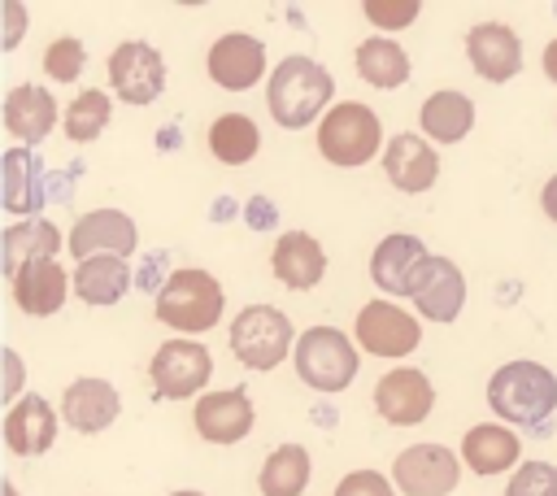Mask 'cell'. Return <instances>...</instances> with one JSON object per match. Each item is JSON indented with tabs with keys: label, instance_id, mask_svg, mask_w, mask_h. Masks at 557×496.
<instances>
[{
	"label": "cell",
	"instance_id": "4fadbf2b",
	"mask_svg": "<svg viewBox=\"0 0 557 496\" xmlns=\"http://www.w3.org/2000/svg\"><path fill=\"white\" fill-rule=\"evenodd\" d=\"M257 422V405L244 387H222V392H205L191 405V426L200 439L209 444H239Z\"/></svg>",
	"mask_w": 557,
	"mask_h": 496
},
{
	"label": "cell",
	"instance_id": "603a6c76",
	"mask_svg": "<svg viewBox=\"0 0 557 496\" xmlns=\"http://www.w3.org/2000/svg\"><path fill=\"white\" fill-rule=\"evenodd\" d=\"M52 439H57V409L39 392H30L17 405H9V413H4V444H9L13 457H39V452L52 448Z\"/></svg>",
	"mask_w": 557,
	"mask_h": 496
},
{
	"label": "cell",
	"instance_id": "9a60e30c",
	"mask_svg": "<svg viewBox=\"0 0 557 496\" xmlns=\"http://www.w3.org/2000/svg\"><path fill=\"white\" fill-rule=\"evenodd\" d=\"M426 257L431 252H426V244L418 235L392 231L370 252V278H374V287L383 296H409L413 283H418V274H422V265H426Z\"/></svg>",
	"mask_w": 557,
	"mask_h": 496
},
{
	"label": "cell",
	"instance_id": "f1b7e54d",
	"mask_svg": "<svg viewBox=\"0 0 557 496\" xmlns=\"http://www.w3.org/2000/svg\"><path fill=\"white\" fill-rule=\"evenodd\" d=\"M131 287L126 257H91L74 265V296L83 305H117Z\"/></svg>",
	"mask_w": 557,
	"mask_h": 496
},
{
	"label": "cell",
	"instance_id": "4316f807",
	"mask_svg": "<svg viewBox=\"0 0 557 496\" xmlns=\"http://www.w3.org/2000/svg\"><path fill=\"white\" fill-rule=\"evenodd\" d=\"M61 231L48 222V218H22L13 226H4V244H0V261H4V274L13 278L22 265L30 261H57V248H61Z\"/></svg>",
	"mask_w": 557,
	"mask_h": 496
},
{
	"label": "cell",
	"instance_id": "9c48e42d",
	"mask_svg": "<svg viewBox=\"0 0 557 496\" xmlns=\"http://www.w3.org/2000/svg\"><path fill=\"white\" fill-rule=\"evenodd\" d=\"M392 483L405 496H448L461 483V457L448 444H409L392 461Z\"/></svg>",
	"mask_w": 557,
	"mask_h": 496
},
{
	"label": "cell",
	"instance_id": "8fae6325",
	"mask_svg": "<svg viewBox=\"0 0 557 496\" xmlns=\"http://www.w3.org/2000/svg\"><path fill=\"white\" fill-rule=\"evenodd\" d=\"M109 87L126 104H152L165 91V61L144 39H122L109 52Z\"/></svg>",
	"mask_w": 557,
	"mask_h": 496
},
{
	"label": "cell",
	"instance_id": "f546056e",
	"mask_svg": "<svg viewBox=\"0 0 557 496\" xmlns=\"http://www.w3.org/2000/svg\"><path fill=\"white\" fill-rule=\"evenodd\" d=\"M309 474H313L309 448L305 444H278L265 452L257 487H261V496H300L309 487Z\"/></svg>",
	"mask_w": 557,
	"mask_h": 496
},
{
	"label": "cell",
	"instance_id": "5b68a950",
	"mask_svg": "<svg viewBox=\"0 0 557 496\" xmlns=\"http://www.w3.org/2000/svg\"><path fill=\"white\" fill-rule=\"evenodd\" d=\"M292 365L300 374L305 387L313 392H344L357 370H361V357H357V339H348L339 326H309L300 331L296 339V352H292Z\"/></svg>",
	"mask_w": 557,
	"mask_h": 496
},
{
	"label": "cell",
	"instance_id": "83f0119b",
	"mask_svg": "<svg viewBox=\"0 0 557 496\" xmlns=\"http://www.w3.org/2000/svg\"><path fill=\"white\" fill-rule=\"evenodd\" d=\"M352 65H357V74H361L370 87H379V91H396V87L409 83V52H405L396 39H387V35L361 39L357 52H352Z\"/></svg>",
	"mask_w": 557,
	"mask_h": 496
},
{
	"label": "cell",
	"instance_id": "44dd1931",
	"mask_svg": "<svg viewBox=\"0 0 557 496\" xmlns=\"http://www.w3.org/2000/svg\"><path fill=\"white\" fill-rule=\"evenodd\" d=\"M70 287H74V274H65V265L57 261H30L9 278V292L26 318H52L65 305Z\"/></svg>",
	"mask_w": 557,
	"mask_h": 496
},
{
	"label": "cell",
	"instance_id": "cb8c5ba5",
	"mask_svg": "<svg viewBox=\"0 0 557 496\" xmlns=\"http://www.w3.org/2000/svg\"><path fill=\"white\" fill-rule=\"evenodd\" d=\"M0 204L17 218H35V209L48 200V187H44V170H39V157L30 148H4L0 152Z\"/></svg>",
	"mask_w": 557,
	"mask_h": 496
},
{
	"label": "cell",
	"instance_id": "b9f144b4",
	"mask_svg": "<svg viewBox=\"0 0 557 496\" xmlns=\"http://www.w3.org/2000/svg\"><path fill=\"white\" fill-rule=\"evenodd\" d=\"M170 496H205V492H191V487H183V492H170Z\"/></svg>",
	"mask_w": 557,
	"mask_h": 496
},
{
	"label": "cell",
	"instance_id": "2e32d148",
	"mask_svg": "<svg viewBox=\"0 0 557 496\" xmlns=\"http://www.w3.org/2000/svg\"><path fill=\"white\" fill-rule=\"evenodd\" d=\"M470 70L487 83H509L522 70V39L509 22H474L466 30Z\"/></svg>",
	"mask_w": 557,
	"mask_h": 496
},
{
	"label": "cell",
	"instance_id": "5bb4252c",
	"mask_svg": "<svg viewBox=\"0 0 557 496\" xmlns=\"http://www.w3.org/2000/svg\"><path fill=\"white\" fill-rule=\"evenodd\" d=\"M205 70L209 78L222 87V91H248L252 83H261L265 74V44L257 35H244V30H226L209 44V57H205Z\"/></svg>",
	"mask_w": 557,
	"mask_h": 496
},
{
	"label": "cell",
	"instance_id": "f35d334b",
	"mask_svg": "<svg viewBox=\"0 0 557 496\" xmlns=\"http://www.w3.org/2000/svg\"><path fill=\"white\" fill-rule=\"evenodd\" d=\"M540 209H544L548 222H557V174L544 178V187H540Z\"/></svg>",
	"mask_w": 557,
	"mask_h": 496
},
{
	"label": "cell",
	"instance_id": "ab89813d",
	"mask_svg": "<svg viewBox=\"0 0 557 496\" xmlns=\"http://www.w3.org/2000/svg\"><path fill=\"white\" fill-rule=\"evenodd\" d=\"M540 61H544V78H548V83H557V39H548V44H544V57H540Z\"/></svg>",
	"mask_w": 557,
	"mask_h": 496
},
{
	"label": "cell",
	"instance_id": "3957f363",
	"mask_svg": "<svg viewBox=\"0 0 557 496\" xmlns=\"http://www.w3.org/2000/svg\"><path fill=\"white\" fill-rule=\"evenodd\" d=\"M487 405L500 422L518 426H540L548 413H557V374L544 361L513 357L487 379Z\"/></svg>",
	"mask_w": 557,
	"mask_h": 496
},
{
	"label": "cell",
	"instance_id": "52a82bcc",
	"mask_svg": "<svg viewBox=\"0 0 557 496\" xmlns=\"http://www.w3.org/2000/svg\"><path fill=\"white\" fill-rule=\"evenodd\" d=\"M209 374H213V357L200 339H165L148 361V379L161 400L200 396L209 387Z\"/></svg>",
	"mask_w": 557,
	"mask_h": 496
},
{
	"label": "cell",
	"instance_id": "74e56055",
	"mask_svg": "<svg viewBox=\"0 0 557 496\" xmlns=\"http://www.w3.org/2000/svg\"><path fill=\"white\" fill-rule=\"evenodd\" d=\"M4 17H9V30H4V48L13 52V48H17V39H22V26H26V4H17V0H4Z\"/></svg>",
	"mask_w": 557,
	"mask_h": 496
},
{
	"label": "cell",
	"instance_id": "6da1fadb",
	"mask_svg": "<svg viewBox=\"0 0 557 496\" xmlns=\"http://www.w3.org/2000/svg\"><path fill=\"white\" fill-rule=\"evenodd\" d=\"M335 78L322 61L305 57V52H292L283 57L270 78H265V109L270 117L283 126V131H305L313 122H322L335 104Z\"/></svg>",
	"mask_w": 557,
	"mask_h": 496
},
{
	"label": "cell",
	"instance_id": "7c38bea8",
	"mask_svg": "<svg viewBox=\"0 0 557 496\" xmlns=\"http://www.w3.org/2000/svg\"><path fill=\"white\" fill-rule=\"evenodd\" d=\"M139 244L135 218L122 209H91L70 226V257L91 261V257H131Z\"/></svg>",
	"mask_w": 557,
	"mask_h": 496
},
{
	"label": "cell",
	"instance_id": "4dcf8cb0",
	"mask_svg": "<svg viewBox=\"0 0 557 496\" xmlns=\"http://www.w3.org/2000/svg\"><path fill=\"white\" fill-rule=\"evenodd\" d=\"M261 148V131L248 113H218L209 122V152L222 165H248Z\"/></svg>",
	"mask_w": 557,
	"mask_h": 496
},
{
	"label": "cell",
	"instance_id": "7402d4cb",
	"mask_svg": "<svg viewBox=\"0 0 557 496\" xmlns=\"http://www.w3.org/2000/svg\"><path fill=\"white\" fill-rule=\"evenodd\" d=\"M461 461L470 474H505L522 466V439L505 422H474L461 435Z\"/></svg>",
	"mask_w": 557,
	"mask_h": 496
},
{
	"label": "cell",
	"instance_id": "8d00e7d4",
	"mask_svg": "<svg viewBox=\"0 0 557 496\" xmlns=\"http://www.w3.org/2000/svg\"><path fill=\"white\" fill-rule=\"evenodd\" d=\"M17 387H22V357H17V348H4V400L9 405L22 400Z\"/></svg>",
	"mask_w": 557,
	"mask_h": 496
},
{
	"label": "cell",
	"instance_id": "d4e9b609",
	"mask_svg": "<svg viewBox=\"0 0 557 496\" xmlns=\"http://www.w3.org/2000/svg\"><path fill=\"white\" fill-rule=\"evenodd\" d=\"M52 126H57V100H52V91H44L35 83L9 87V96H4V131L22 148H35Z\"/></svg>",
	"mask_w": 557,
	"mask_h": 496
},
{
	"label": "cell",
	"instance_id": "ba28073f",
	"mask_svg": "<svg viewBox=\"0 0 557 496\" xmlns=\"http://www.w3.org/2000/svg\"><path fill=\"white\" fill-rule=\"evenodd\" d=\"M352 339H357V348L370 352V357L400 361V357H409V352L422 344V326H418L413 313H405V309L392 305V300H366V305L357 309Z\"/></svg>",
	"mask_w": 557,
	"mask_h": 496
},
{
	"label": "cell",
	"instance_id": "7a4b0ae2",
	"mask_svg": "<svg viewBox=\"0 0 557 496\" xmlns=\"http://www.w3.org/2000/svg\"><path fill=\"white\" fill-rule=\"evenodd\" d=\"M222 309H226V292L222 283L200 270V265H178L165 274V283L157 287L152 296V313L161 326H170L178 339L183 335H200V331H213L222 322Z\"/></svg>",
	"mask_w": 557,
	"mask_h": 496
},
{
	"label": "cell",
	"instance_id": "ac0fdd59",
	"mask_svg": "<svg viewBox=\"0 0 557 496\" xmlns=\"http://www.w3.org/2000/svg\"><path fill=\"white\" fill-rule=\"evenodd\" d=\"M383 174L396 191L405 196H418V191H431L435 178H440V157H435V144L426 135H413V131H400L387 139L383 148Z\"/></svg>",
	"mask_w": 557,
	"mask_h": 496
},
{
	"label": "cell",
	"instance_id": "8992f818",
	"mask_svg": "<svg viewBox=\"0 0 557 496\" xmlns=\"http://www.w3.org/2000/svg\"><path fill=\"white\" fill-rule=\"evenodd\" d=\"M383 144V126H379V113L361 100H339L322 122H318V152L339 165V170H357L366 161L379 157Z\"/></svg>",
	"mask_w": 557,
	"mask_h": 496
},
{
	"label": "cell",
	"instance_id": "d590c367",
	"mask_svg": "<svg viewBox=\"0 0 557 496\" xmlns=\"http://www.w3.org/2000/svg\"><path fill=\"white\" fill-rule=\"evenodd\" d=\"M331 496H396V483L387 474H379V470H352V474H344L335 483Z\"/></svg>",
	"mask_w": 557,
	"mask_h": 496
},
{
	"label": "cell",
	"instance_id": "30bf717a",
	"mask_svg": "<svg viewBox=\"0 0 557 496\" xmlns=\"http://www.w3.org/2000/svg\"><path fill=\"white\" fill-rule=\"evenodd\" d=\"M435 409V383L418 365H396L383 370L374 383V413L387 426H418Z\"/></svg>",
	"mask_w": 557,
	"mask_h": 496
},
{
	"label": "cell",
	"instance_id": "e0dca14e",
	"mask_svg": "<svg viewBox=\"0 0 557 496\" xmlns=\"http://www.w3.org/2000/svg\"><path fill=\"white\" fill-rule=\"evenodd\" d=\"M409 300H413L418 318L453 322L466 309V274H461V265L453 257H435L431 252L422 274H418V283H413V292H409Z\"/></svg>",
	"mask_w": 557,
	"mask_h": 496
},
{
	"label": "cell",
	"instance_id": "7bdbcfd3",
	"mask_svg": "<svg viewBox=\"0 0 557 496\" xmlns=\"http://www.w3.org/2000/svg\"><path fill=\"white\" fill-rule=\"evenodd\" d=\"M4 496H17V487H13V483H4Z\"/></svg>",
	"mask_w": 557,
	"mask_h": 496
},
{
	"label": "cell",
	"instance_id": "e575fe53",
	"mask_svg": "<svg viewBox=\"0 0 557 496\" xmlns=\"http://www.w3.org/2000/svg\"><path fill=\"white\" fill-rule=\"evenodd\" d=\"M361 13L379 26V35H383V30H405L409 22H418L422 0H366Z\"/></svg>",
	"mask_w": 557,
	"mask_h": 496
},
{
	"label": "cell",
	"instance_id": "836d02e7",
	"mask_svg": "<svg viewBox=\"0 0 557 496\" xmlns=\"http://www.w3.org/2000/svg\"><path fill=\"white\" fill-rule=\"evenodd\" d=\"M505 496H557V466L553 461H522L509 474Z\"/></svg>",
	"mask_w": 557,
	"mask_h": 496
},
{
	"label": "cell",
	"instance_id": "277c9868",
	"mask_svg": "<svg viewBox=\"0 0 557 496\" xmlns=\"http://www.w3.org/2000/svg\"><path fill=\"white\" fill-rule=\"evenodd\" d=\"M231 357L244 365V370H278L283 357L296 352V331H292V318L274 305H244L231 322Z\"/></svg>",
	"mask_w": 557,
	"mask_h": 496
},
{
	"label": "cell",
	"instance_id": "1f68e13d",
	"mask_svg": "<svg viewBox=\"0 0 557 496\" xmlns=\"http://www.w3.org/2000/svg\"><path fill=\"white\" fill-rule=\"evenodd\" d=\"M109 117H113L109 91H104V87H83V91L70 100V109H65V117H61V131H65V139H74V144H91V139L104 135Z\"/></svg>",
	"mask_w": 557,
	"mask_h": 496
},
{
	"label": "cell",
	"instance_id": "d6a6232c",
	"mask_svg": "<svg viewBox=\"0 0 557 496\" xmlns=\"http://www.w3.org/2000/svg\"><path fill=\"white\" fill-rule=\"evenodd\" d=\"M83 65H87V48L78 35H61L44 48V74L52 83H74L83 74Z\"/></svg>",
	"mask_w": 557,
	"mask_h": 496
},
{
	"label": "cell",
	"instance_id": "484cf974",
	"mask_svg": "<svg viewBox=\"0 0 557 496\" xmlns=\"http://www.w3.org/2000/svg\"><path fill=\"white\" fill-rule=\"evenodd\" d=\"M474 126V100L466 91H431L418 109V135H426L431 144H461Z\"/></svg>",
	"mask_w": 557,
	"mask_h": 496
},
{
	"label": "cell",
	"instance_id": "60d3db41",
	"mask_svg": "<svg viewBox=\"0 0 557 496\" xmlns=\"http://www.w3.org/2000/svg\"><path fill=\"white\" fill-rule=\"evenodd\" d=\"M270 218H274V209H270L265 200H252V204H248V222H252V226H265Z\"/></svg>",
	"mask_w": 557,
	"mask_h": 496
},
{
	"label": "cell",
	"instance_id": "ffe728a7",
	"mask_svg": "<svg viewBox=\"0 0 557 496\" xmlns=\"http://www.w3.org/2000/svg\"><path fill=\"white\" fill-rule=\"evenodd\" d=\"M270 270L283 287L292 292H309L322 283L326 274V248L309 235V231H283L270 248Z\"/></svg>",
	"mask_w": 557,
	"mask_h": 496
},
{
	"label": "cell",
	"instance_id": "d6986e66",
	"mask_svg": "<svg viewBox=\"0 0 557 496\" xmlns=\"http://www.w3.org/2000/svg\"><path fill=\"white\" fill-rule=\"evenodd\" d=\"M117 413H122V396H117V387L109 379H91L87 374V379L65 383V392H61V418L78 435H100L104 426L117 422Z\"/></svg>",
	"mask_w": 557,
	"mask_h": 496
}]
</instances>
